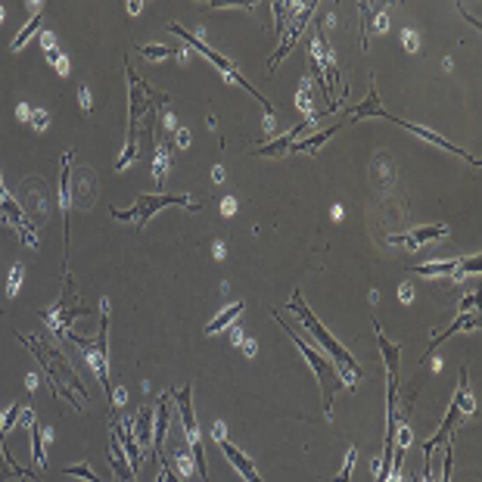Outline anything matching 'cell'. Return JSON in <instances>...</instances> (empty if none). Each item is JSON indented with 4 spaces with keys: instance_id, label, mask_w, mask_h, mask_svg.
<instances>
[{
    "instance_id": "1",
    "label": "cell",
    "mask_w": 482,
    "mask_h": 482,
    "mask_svg": "<svg viewBox=\"0 0 482 482\" xmlns=\"http://www.w3.org/2000/svg\"><path fill=\"white\" fill-rule=\"evenodd\" d=\"M16 333V339L22 342V346H28L31 352H35V358L41 361V368L47 370V377H50V383H53V392L57 395H62L69 404H75L78 408V401H75V392L78 395H88V389H84V383L78 380V373H75V368H69V361L62 358L57 348H50L44 339H35V336H25V333H19V330H13Z\"/></svg>"
},
{
    "instance_id": "2",
    "label": "cell",
    "mask_w": 482,
    "mask_h": 482,
    "mask_svg": "<svg viewBox=\"0 0 482 482\" xmlns=\"http://www.w3.org/2000/svg\"><path fill=\"white\" fill-rule=\"evenodd\" d=\"M106 330H109V299L100 302V330H97V336H93V339H84V336H78V333L69 330V333H66V339H72L75 346H81V348H84V355H88V364L93 368V373L100 377V386H103V392H106V404H109V411L115 414V408H119V404H115V389H112V380H109Z\"/></svg>"
},
{
    "instance_id": "3",
    "label": "cell",
    "mask_w": 482,
    "mask_h": 482,
    "mask_svg": "<svg viewBox=\"0 0 482 482\" xmlns=\"http://www.w3.org/2000/svg\"><path fill=\"white\" fill-rule=\"evenodd\" d=\"M271 315L277 317L280 321V327H283V333H290V339L295 342V346H299V352L305 355V361H308V368L315 370V377H317V383H321V395H324V411L327 414H330V404H333V395L339 392V386H342V380H339V373H336V368H333L330 361H327V358L321 355V352H315V348L308 346L305 339L299 336V333L293 330L290 324L283 321V315H280V311H271Z\"/></svg>"
},
{
    "instance_id": "4",
    "label": "cell",
    "mask_w": 482,
    "mask_h": 482,
    "mask_svg": "<svg viewBox=\"0 0 482 482\" xmlns=\"http://www.w3.org/2000/svg\"><path fill=\"white\" fill-rule=\"evenodd\" d=\"M286 308H290L293 315L299 317V324L305 327V330L311 333V336H315L317 342H321L327 355H333V358H336V361H339V364H346V368L352 370V377H361V364L355 361V358H352V352H348V348H342L339 342L333 339L330 333H327V327H324L321 321H317L315 315H311V308L305 305V299H302V293H293V299H290V305H286Z\"/></svg>"
},
{
    "instance_id": "5",
    "label": "cell",
    "mask_w": 482,
    "mask_h": 482,
    "mask_svg": "<svg viewBox=\"0 0 482 482\" xmlns=\"http://www.w3.org/2000/svg\"><path fill=\"white\" fill-rule=\"evenodd\" d=\"M165 206H184V208H190V212H199L202 202H190V196H168V193H153V196L143 193V196H137L134 208H124V212L122 208H112V218L115 221H134L137 230H143L146 221Z\"/></svg>"
},
{
    "instance_id": "6",
    "label": "cell",
    "mask_w": 482,
    "mask_h": 482,
    "mask_svg": "<svg viewBox=\"0 0 482 482\" xmlns=\"http://www.w3.org/2000/svg\"><path fill=\"white\" fill-rule=\"evenodd\" d=\"M168 31H175V35H181V37H184V41H187V44H190V47H196V50L202 53V57H206L208 62H215V66H218V69H221V72H224V75H228V78H230V81H233V84H240V88H246L249 93H252V97H255V100H259V103L264 106V112H268V115H271V119H274V103H271V100H268V97H261V93H259V90H255V88H252V84H249V81H246V78H243V75H240V72H237V66H233V62H230V59H224V57H221V53H218V50H212V47H208L206 41H202V37H196V35H190V31H187V28H181V25H175V22H168Z\"/></svg>"
},
{
    "instance_id": "7",
    "label": "cell",
    "mask_w": 482,
    "mask_h": 482,
    "mask_svg": "<svg viewBox=\"0 0 482 482\" xmlns=\"http://www.w3.org/2000/svg\"><path fill=\"white\" fill-rule=\"evenodd\" d=\"M193 383H187L184 389L171 392V401H177V411H181V423H184V433H187V442L193 448V457H196V466H199V476L202 482H208V470H206V457H202V442H199V426H196V411H193Z\"/></svg>"
},
{
    "instance_id": "8",
    "label": "cell",
    "mask_w": 482,
    "mask_h": 482,
    "mask_svg": "<svg viewBox=\"0 0 482 482\" xmlns=\"http://www.w3.org/2000/svg\"><path fill=\"white\" fill-rule=\"evenodd\" d=\"M383 119L386 122H395L399 128H404V131H411V134H417L420 140H430L433 146H439V150H448V153H454V155H461V159H466V162H473V165H482V159H476L473 153H466V150H461V146H454L451 140H445V137H439L435 131H430V128H423V124H414V122H404V119H399V115H392V112H383Z\"/></svg>"
},
{
    "instance_id": "9",
    "label": "cell",
    "mask_w": 482,
    "mask_h": 482,
    "mask_svg": "<svg viewBox=\"0 0 482 482\" xmlns=\"http://www.w3.org/2000/svg\"><path fill=\"white\" fill-rule=\"evenodd\" d=\"M215 442H218V448H221L224 451V457H228V461L233 464V466H237V470H240V476H243L246 482H261V476H259V470H255V466H252V461H249V457L243 454V451H240L237 445H230V442H228V435H224V423H221V420H218V423H215Z\"/></svg>"
},
{
    "instance_id": "10",
    "label": "cell",
    "mask_w": 482,
    "mask_h": 482,
    "mask_svg": "<svg viewBox=\"0 0 482 482\" xmlns=\"http://www.w3.org/2000/svg\"><path fill=\"white\" fill-rule=\"evenodd\" d=\"M373 333H377V342H380V352H383V361H386V373H389V389H386V401L395 404V389H399V358H401V348L395 342L386 339V333L380 330V324L373 321Z\"/></svg>"
},
{
    "instance_id": "11",
    "label": "cell",
    "mask_w": 482,
    "mask_h": 482,
    "mask_svg": "<svg viewBox=\"0 0 482 482\" xmlns=\"http://www.w3.org/2000/svg\"><path fill=\"white\" fill-rule=\"evenodd\" d=\"M59 208H62V224H66V274H69V215H72V150L62 153Z\"/></svg>"
},
{
    "instance_id": "12",
    "label": "cell",
    "mask_w": 482,
    "mask_h": 482,
    "mask_svg": "<svg viewBox=\"0 0 482 482\" xmlns=\"http://www.w3.org/2000/svg\"><path fill=\"white\" fill-rule=\"evenodd\" d=\"M311 13H315V4H305V6H299V16L293 19V25L283 31V41H280V47H277V53L271 57V72L280 66V59L286 57V53L295 47V41H299V35H302V28H305V22L311 19Z\"/></svg>"
},
{
    "instance_id": "13",
    "label": "cell",
    "mask_w": 482,
    "mask_h": 482,
    "mask_svg": "<svg viewBox=\"0 0 482 482\" xmlns=\"http://www.w3.org/2000/svg\"><path fill=\"white\" fill-rule=\"evenodd\" d=\"M448 237V228L445 224H433V228H417L411 233H399V237H386V243L392 246H408V249H420L423 243H430V240H442Z\"/></svg>"
},
{
    "instance_id": "14",
    "label": "cell",
    "mask_w": 482,
    "mask_h": 482,
    "mask_svg": "<svg viewBox=\"0 0 482 482\" xmlns=\"http://www.w3.org/2000/svg\"><path fill=\"white\" fill-rule=\"evenodd\" d=\"M311 124V119H305V122H299L295 124V128H290L286 131V134H280V137H274L271 140V143H261V146H255V155H286L290 153V146L295 143V140H299L302 134H305V128Z\"/></svg>"
},
{
    "instance_id": "15",
    "label": "cell",
    "mask_w": 482,
    "mask_h": 482,
    "mask_svg": "<svg viewBox=\"0 0 482 482\" xmlns=\"http://www.w3.org/2000/svg\"><path fill=\"white\" fill-rule=\"evenodd\" d=\"M112 433L115 439L124 445V454H128V464H131V473L140 470V464H143V457H140V445L134 439V430H131V423H122L119 417H112Z\"/></svg>"
},
{
    "instance_id": "16",
    "label": "cell",
    "mask_w": 482,
    "mask_h": 482,
    "mask_svg": "<svg viewBox=\"0 0 482 482\" xmlns=\"http://www.w3.org/2000/svg\"><path fill=\"white\" fill-rule=\"evenodd\" d=\"M168 426H171V392H165L159 401H155V423H153V448H155V454L162 451V442H165Z\"/></svg>"
},
{
    "instance_id": "17",
    "label": "cell",
    "mask_w": 482,
    "mask_h": 482,
    "mask_svg": "<svg viewBox=\"0 0 482 482\" xmlns=\"http://www.w3.org/2000/svg\"><path fill=\"white\" fill-rule=\"evenodd\" d=\"M476 327H479V315H476V311H466V315H461V317H457V321H454V324H451V327H448V330L435 333V336L430 339V348H426V358H430V355H433V348H435V346H439V342H445L448 336H454V333H457V330H476Z\"/></svg>"
},
{
    "instance_id": "18",
    "label": "cell",
    "mask_w": 482,
    "mask_h": 482,
    "mask_svg": "<svg viewBox=\"0 0 482 482\" xmlns=\"http://www.w3.org/2000/svg\"><path fill=\"white\" fill-rule=\"evenodd\" d=\"M346 122H336V124H330V128H324V131H317V134H311V137H305V140H295V143L290 146V153H317L321 146L330 140L336 131L342 128Z\"/></svg>"
},
{
    "instance_id": "19",
    "label": "cell",
    "mask_w": 482,
    "mask_h": 482,
    "mask_svg": "<svg viewBox=\"0 0 482 482\" xmlns=\"http://www.w3.org/2000/svg\"><path fill=\"white\" fill-rule=\"evenodd\" d=\"M124 448H122V442L115 439V433H112V439H109V461H112V470H115V476H119V482H134V473H131V464L124 461Z\"/></svg>"
},
{
    "instance_id": "20",
    "label": "cell",
    "mask_w": 482,
    "mask_h": 482,
    "mask_svg": "<svg viewBox=\"0 0 482 482\" xmlns=\"http://www.w3.org/2000/svg\"><path fill=\"white\" fill-rule=\"evenodd\" d=\"M383 112H386V109L380 106V93H377V88H373V84H370L368 100H364L361 106H355L352 112H348L342 122H361V119H370V115H380V119H383Z\"/></svg>"
},
{
    "instance_id": "21",
    "label": "cell",
    "mask_w": 482,
    "mask_h": 482,
    "mask_svg": "<svg viewBox=\"0 0 482 482\" xmlns=\"http://www.w3.org/2000/svg\"><path fill=\"white\" fill-rule=\"evenodd\" d=\"M153 423H155V408H140L137 420L131 423L137 445H150V442H153Z\"/></svg>"
},
{
    "instance_id": "22",
    "label": "cell",
    "mask_w": 482,
    "mask_h": 482,
    "mask_svg": "<svg viewBox=\"0 0 482 482\" xmlns=\"http://www.w3.org/2000/svg\"><path fill=\"white\" fill-rule=\"evenodd\" d=\"M168 155H171V140L162 137L159 146H155V153H153V177H155V184L165 181V175H168Z\"/></svg>"
},
{
    "instance_id": "23",
    "label": "cell",
    "mask_w": 482,
    "mask_h": 482,
    "mask_svg": "<svg viewBox=\"0 0 482 482\" xmlns=\"http://www.w3.org/2000/svg\"><path fill=\"white\" fill-rule=\"evenodd\" d=\"M461 259H448V261H430V264H414V274H423V277H451L457 268Z\"/></svg>"
},
{
    "instance_id": "24",
    "label": "cell",
    "mask_w": 482,
    "mask_h": 482,
    "mask_svg": "<svg viewBox=\"0 0 482 482\" xmlns=\"http://www.w3.org/2000/svg\"><path fill=\"white\" fill-rule=\"evenodd\" d=\"M240 311H243V302H233L230 308H224L221 315L212 317V321L206 324V333H208V336H212V333H221L224 327H230V324H233V317H240Z\"/></svg>"
},
{
    "instance_id": "25",
    "label": "cell",
    "mask_w": 482,
    "mask_h": 482,
    "mask_svg": "<svg viewBox=\"0 0 482 482\" xmlns=\"http://www.w3.org/2000/svg\"><path fill=\"white\" fill-rule=\"evenodd\" d=\"M454 404H457V411H461V414H476V401H473L470 386H466V368H461V383H457Z\"/></svg>"
},
{
    "instance_id": "26",
    "label": "cell",
    "mask_w": 482,
    "mask_h": 482,
    "mask_svg": "<svg viewBox=\"0 0 482 482\" xmlns=\"http://www.w3.org/2000/svg\"><path fill=\"white\" fill-rule=\"evenodd\" d=\"M44 442H47V433L37 426V420L31 423V451H35V464L37 470H44L47 466V451H44Z\"/></svg>"
},
{
    "instance_id": "27",
    "label": "cell",
    "mask_w": 482,
    "mask_h": 482,
    "mask_svg": "<svg viewBox=\"0 0 482 482\" xmlns=\"http://www.w3.org/2000/svg\"><path fill=\"white\" fill-rule=\"evenodd\" d=\"M41 22H44V13H41V6H37V10H35V13H31V19L25 22V28H22V31H19V35H16V37H13V50H22V47H25V41H28V37H31V35H35V31H37V28H41Z\"/></svg>"
},
{
    "instance_id": "28",
    "label": "cell",
    "mask_w": 482,
    "mask_h": 482,
    "mask_svg": "<svg viewBox=\"0 0 482 482\" xmlns=\"http://www.w3.org/2000/svg\"><path fill=\"white\" fill-rule=\"evenodd\" d=\"M62 473H66V476H75V479H84V482H103L97 476V473L90 470L88 464H75V466H62Z\"/></svg>"
},
{
    "instance_id": "29",
    "label": "cell",
    "mask_w": 482,
    "mask_h": 482,
    "mask_svg": "<svg viewBox=\"0 0 482 482\" xmlns=\"http://www.w3.org/2000/svg\"><path fill=\"white\" fill-rule=\"evenodd\" d=\"M140 53H143L146 59H165V57L175 53V47H168V44H146V47H140Z\"/></svg>"
},
{
    "instance_id": "30",
    "label": "cell",
    "mask_w": 482,
    "mask_h": 482,
    "mask_svg": "<svg viewBox=\"0 0 482 482\" xmlns=\"http://www.w3.org/2000/svg\"><path fill=\"white\" fill-rule=\"evenodd\" d=\"M479 271H482V261H479V255H476V259L457 261V268H454V280H461V277H466V274H479Z\"/></svg>"
},
{
    "instance_id": "31",
    "label": "cell",
    "mask_w": 482,
    "mask_h": 482,
    "mask_svg": "<svg viewBox=\"0 0 482 482\" xmlns=\"http://www.w3.org/2000/svg\"><path fill=\"white\" fill-rule=\"evenodd\" d=\"M19 286H22V264H13L10 268V280H6V295H13L19 293Z\"/></svg>"
},
{
    "instance_id": "32",
    "label": "cell",
    "mask_w": 482,
    "mask_h": 482,
    "mask_svg": "<svg viewBox=\"0 0 482 482\" xmlns=\"http://www.w3.org/2000/svg\"><path fill=\"white\" fill-rule=\"evenodd\" d=\"M22 417V404H13V408L10 411H6V417H4V423H0V433H10L13 430V423H16V420H19Z\"/></svg>"
},
{
    "instance_id": "33",
    "label": "cell",
    "mask_w": 482,
    "mask_h": 482,
    "mask_svg": "<svg viewBox=\"0 0 482 482\" xmlns=\"http://www.w3.org/2000/svg\"><path fill=\"white\" fill-rule=\"evenodd\" d=\"M355 457H358V451H355V448H348V454H346V466H342V473L336 476V482H348V476H352V466H355Z\"/></svg>"
},
{
    "instance_id": "34",
    "label": "cell",
    "mask_w": 482,
    "mask_h": 482,
    "mask_svg": "<svg viewBox=\"0 0 482 482\" xmlns=\"http://www.w3.org/2000/svg\"><path fill=\"white\" fill-rule=\"evenodd\" d=\"M401 37H404V47H408V53H414V50H417V35H414V31L404 28V31H401Z\"/></svg>"
},
{
    "instance_id": "35",
    "label": "cell",
    "mask_w": 482,
    "mask_h": 482,
    "mask_svg": "<svg viewBox=\"0 0 482 482\" xmlns=\"http://www.w3.org/2000/svg\"><path fill=\"white\" fill-rule=\"evenodd\" d=\"M78 97H81V106H84V112H93V103H90V90L88 88H78Z\"/></svg>"
},
{
    "instance_id": "36",
    "label": "cell",
    "mask_w": 482,
    "mask_h": 482,
    "mask_svg": "<svg viewBox=\"0 0 482 482\" xmlns=\"http://www.w3.org/2000/svg\"><path fill=\"white\" fill-rule=\"evenodd\" d=\"M162 476H165V482H184L181 476H175V470H171L168 461H162Z\"/></svg>"
},
{
    "instance_id": "37",
    "label": "cell",
    "mask_w": 482,
    "mask_h": 482,
    "mask_svg": "<svg viewBox=\"0 0 482 482\" xmlns=\"http://www.w3.org/2000/svg\"><path fill=\"white\" fill-rule=\"evenodd\" d=\"M31 122H35V128H37V131H44V124H47V112H44V109L31 112Z\"/></svg>"
},
{
    "instance_id": "38",
    "label": "cell",
    "mask_w": 482,
    "mask_h": 482,
    "mask_svg": "<svg viewBox=\"0 0 482 482\" xmlns=\"http://www.w3.org/2000/svg\"><path fill=\"white\" fill-rule=\"evenodd\" d=\"M476 308V293H470V295H464V302H461V311L466 315V311H473Z\"/></svg>"
},
{
    "instance_id": "39",
    "label": "cell",
    "mask_w": 482,
    "mask_h": 482,
    "mask_svg": "<svg viewBox=\"0 0 482 482\" xmlns=\"http://www.w3.org/2000/svg\"><path fill=\"white\" fill-rule=\"evenodd\" d=\"M16 115H19V119H22V122H28V119H31V106H25V103H19V106H16Z\"/></svg>"
},
{
    "instance_id": "40",
    "label": "cell",
    "mask_w": 482,
    "mask_h": 482,
    "mask_svg": "<svg viewBox=\"0 0 482 482\" xmlns=\"http://www.w3.org/2000/svg\"><path fill=\"white\" fill-rule=\"evenodd\" d=\"M187 457H190V454H184V451H181V454H177V466H181L184 473H190V461H187Z\"/></svg>"
},
{
    "instance_id": "41",
    "label": "cell",
    "mask_w": 482,
    "mask_h": 482,
    "mask_svg": "<svg viewBox=\"0 0 482 482\" xmlns=\"http://www.w3.org/2000/svg\"><path fill=\"white\" fill-rule=\"evenodd\" d=\"M177 143H181V146H190V134H187V131L181 128V131H177Z\"/></svg>"
},
{
    "instance_id": "42",
    "label": "cell",
    "mask_w": 482,
    "mask_h": 482,
    "mask_svg": "<svg viewBox=\"0 0 482 482\" xmlns=\"http://www.w3.org/2000/svg\"><path fill=\"white\" fill-rule=\"evenodd\" d=\"M128 13H131V16L140 13V0H131V4H128Z\"/></svg>"
},
{
    "instance_id": "43",
    "label": "cell",
    "mask_w": 482,
    "mask_h": 482,
    "mask_svg": "<svg viewBox=\"0 0 482 482\" xmlns=\"http://www.w3.org/2000/svg\"><path fill=\"white\" fill-rule=\"evenodd\" d=\"M240 346H243V352H246V355H252V352H255V342H240Z\"/></svg>"
},
{
    "instance_id": "44",
    "label": "cell",
    "mask_w": 482,
    "mask_h": 482,
    "mask_svg": "<svg viewBox=\"0 0 482 482\" xmlns=\"http://www.w3.org/2000/svg\"><path fill=\"white\" fill-rule=\"evenodd\" d=\"M0 22H4V6H0Z\"/></svg>"
},
{
    "instance_id": "45",
    "label": "cell",
    "mask_w": 482,
    "mask_h": 482,
    "mask_svg": "<svg viewBox=\"0 0 482 482\" xmlns=\"http://www.w3.org/2000/svg\"><path fill=\"white\" fill-rule=\"evenodd\" d=\"M155 482H165V476H159V479H155Z\"/></svg>"
}]
</instances>
